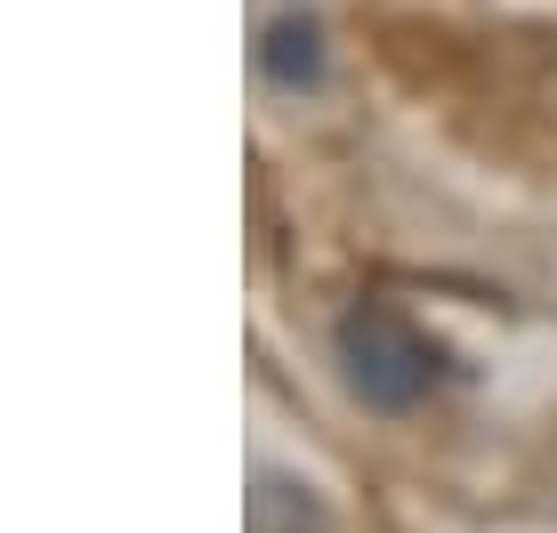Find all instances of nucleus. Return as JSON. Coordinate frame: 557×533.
I'll use <instances>...</instances> for the list:
<instances>
[{"label":"nucleus","instance_id":"obj_1","mask_svg":"<svg viewBox=\"0 0 557 533\" xmlns=\"http://www.w3.org/2000/svg\"><path fill=\"white\" fill-rule=\"evenodd\" d=\"M339 372L372 412H412L436 380H453V356L420 332L412 315H396L388 299H363V308L339 315Z\"/></svg>","mask_w":557,"mask_h":533},{"label":"nucleus","instance_id":"obj_2","mask_svg":"<svg viewBox=\"0 0 557 533\" xmlns=\"http://www.w3.org/2000/svg\"><path fill=\"white\" fill-rule=\"evenodd\" d=\"M259 65L275 89H315L323 82V25L315 16H275L259 41Z\"/></svg>","mask_w":557,"mask_h":533},{"label":"nucleus","instance_id":"obj_3","mask_svg":"<svg viewBox=\"0 0 557 533\" xmlns=\"http://www.w3.org/2000/svg\"><path fill=\"white\" fill-rule=\"evenodd\" d=\"M251 533H332V509L299 478H259L251 485Z\"/></svg>","mask_w":557,"mask_h":533}]
</instances>
